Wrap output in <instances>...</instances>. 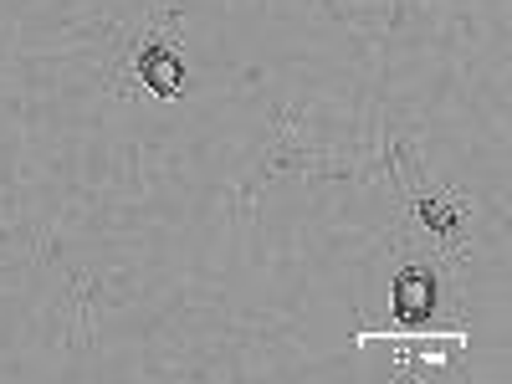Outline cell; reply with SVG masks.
<instances>
[{
	"instance_id": "obj_2",
	"label": "cell",
	"mask_w": 512,
	"mask_h": 384,
	"mask_svg": "<svg viewBox=\"0 0 512 384\" xmlns=\"http://www.w3.org/2000/svg\"><path fill=\"white\" fill-rule=\"evenodd\" d=\"M139 77L149 82V93H159V98H175L180 93V82H185V62L169 52V47H144L139 52Z\"/></svg>"
},
{
	"instance_id": "obj_1",
	"label": "cell",
	"mask_w": 512,
	"mask_h": 384,
	"mask_svg": "<svg viewBox=\"0 0 512 384\" xmlns=\"http://www.w3.org/2000/svg\"><path fill=\"white\" fill-rule=\"evenodd\" d=\"M436 297H441V287H436V272H425V267H405L400 277H395V318L400 323H425L436 313Z\"/></svg>"
}]
</instances>
